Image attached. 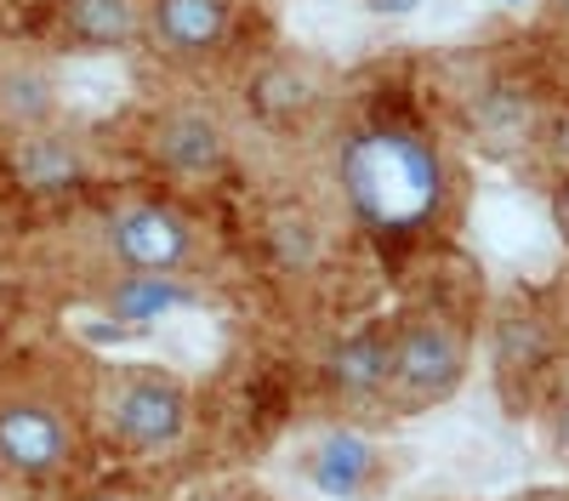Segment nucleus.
Returning a JSON list of instances; mask_svg holds the SVG:
<instances>
[{
	"instance_id": "f257e3e1",
	"label": "nucleus",
	"mask_w": 569,
	"mask_h": 501,
	"mask_svg": "<svg viewBox=\"0 0 569 501\" xmlns=\"http://www.w3.org/2000/svg\"><path fill=\"white\" fill-rule=\"evenodd\" d=\"M342 189L359 222L382 234H410L445 200V160L427 131L365 126L342 143Z\"/></svg>"
},
{
	"instance_id": "f03ea898",
	"label": "nucleus",
	"mask_w": 569,
	"mask_h": 501,
	"mask_svg": "<svg viewBox=\"0 0 569 501\" xmlns=\"http://www.w3.org/2000/svg\"><path fill=\"white\" fill-rule=\"evenodd\" d=\"M80 462V422L74 404L46 382L0 388V479L23 490H46L69 479Z\"/></svg>"
},
{
	"instance_id": "7ed1b4c3",
	"label": "nucleus",
	"mask_w": 569,
	"mask_h": 501,
	"mask_svg": "<svg viewBox=\"0 0 569 501\" xmlns=\"http://www.w3.org/2000/svg\"><path fill=\"white\" fill-rule=\"evenodd\" d=\"M98 422L120 450L160 455V450H177L188 439V428H194V399L160 364H137V371H114L103 382Z\"/></svg>"
},
{
	"instance_id": "20e7f679",
	"label": "nucleus",
	"mask_w": 569,
	"mask_h": 501,
	"mask_svg": "<svg viewBox=\"0 0 569 501\" xmlns=\"http://www.w3.org/2000/svg\"><path fill=\"white\" fill-rule=\"evenodd\" d=\"M388 353H393L388 404H399V410L445 404L467 377V331L450 313H433V308L405 313L388 331Z\"/></svg>"
},
{
	"instance_id": "39448f33",
	"label": "nucleus",
	"mask_w": 569,
	"mask_h": 501,
	"mask_svg": "<svg viewBox=\"0 0 569 501\" xmlns=\"http://www.w3.org/2000/svg\"><path fill=\"white\" fill-rule=\"evenodd\" d=\"M103 257L120 273H160L177 280L200 262V228L166 200H120L103 217Z\"/></svg>"
},
{
	"instance_id": "423d86ee",
	"label": "nucleus",
	"mask_w": 569,
	"mask_h": 501,
	"mask_svg": "<svg viewBox=\"0 0 569 501\" xmlns=\"http://www.w3.org/2000/svg\"><path fill=\"white\" fill-rule=\"evenodd\" d=\"M142 40L177 69L217 63L240 40V0H142Z\"/></svg>"
},
{
	"instance_id": "0eeeda50",
	"label": "nucleus",
	"mask_w": 569,
	"mask_h": 501,
	"mask_svg": "<svg viewBox=\"0 0 569 501\" xmlns=\"http://www.w3.org/2000/svg\"><path fill=\"white\" fill-rule=\"evenodd\" d=\"M142 154L177 182H211L233 166V137L211 109L171 103V109L142 120Z\"/></svg>"
},
{
	"instance_id": "6e6552de",
	"label": "nucleus",
	"mask_w": 569,
	"mask_h": 501,
	"mask_svg": "<svg viewBox=\"0 0 569 501\" xmlns=\"http://www.w3.org/2000/svg\"><path fill=\"white\" fill-rule=\"evenodd\" d=\"M7 171L29 200H69L91 189L98 177V154H91L74 131L63 126H40L23 137H7Z\"/></svg>"
},
{
	"instance_id": "1a4fd4ad",
	"label": "nucleus",
	"mask_w": 569,
	"mask_h": 501,
	"mask_svg": "<svg viewBox=\"0 0 569 501\" xmlns=\"http://www.w3.org/2000/svg\"><path fill=\"white\" fill-rule=\"evenodd\" d=\"M302 473H308V484L319 495H342L348 501V495H370L376 484L388 479V455L359 428H330V433H319V444H308Z\"/></svg>"
},
{
	"instance_id": "9d476101",
	"label": "nucleus",
	"mask_w": 569,
	"mask_h": 501,
	"mask_svg": "<svg viewBox=\"0 0 569 501\" xmlns=\"http://www.w3.org/2000/svg\"><path fill=\"white\" fill-rule=\"evenodd\" d=\"M552 342H558L552 313H541L536 302H507L496 313V388L518 399L530 382H541L552 364Z\"/></svg>"
},
{
	"instance_id": "9b49d317",
	"label": "nucleus",
	"mask_w": 569,
	"mask_h": 501,
	"mask_svg": "<svg viewBox=\"0 0 569 501\" xmlns=\"http://www.w3.org/2000/svg\"><path fill=\"white\" fill-rule=\"evenodd\" d=\"M388 331H348L337 348L325 353V382L342 404H382L388 399Z\"/></svg>"
},
{
	"instance_id": "f8f14e48",
	"label": "nucleus",
	"mask_w": 569,
	"mask_h": 501,
	"mask_svg": "<svg viewBox=\"0 0 569 501\" xmlns=\"http://www.w3.org/2000/svg\"><path fill=\"white\" fill-rule=\"evenodd\" d=\"M0 126L7 137L40 131V126H58V69L40 63V58H0Z\"/></svg>"
},
{
	"instance_id": "ddd939ff",
	"label": "nucleus",
	"mask_w": 569,
	"mask_h": 501,
	"mask_svg": "<svg viewBox=\"0 0 569 501\" xmlns=\"http://www.w3.org/2000/svg\"><path fill=\"white\" fill-rule=\"evenodd\" d=\"M58 23L74 46L126 52L131 40H142V0H58Z\"/></svg>"
},
{
	"instance_id": "4468645a",
	"label": "nucleus",
	"mask_w": 569,
	"mask_h": 501,
	"mask_svg": "<svg viewBox=\"0 0 569 501\" xmlns=\"http://www.w3.org/2000/svg\"><path fill=\"white\" fill-rule=\"evenodd\" d=\"M114 313L120 319H137V325H149V319L171 313L188 302V291L177 280H160V273H120V285H114Z\"/></svg>"
},
{
	"instance_id": "2eb2a0df",
	"label": "nucleus",
	"mask_w": 569,
	"mask_h": 501,
	"mask_svg": "<svg viewBox=\"0 0 569 501\" xmlns=\"http://www.w3.org/2000/svg\"><path fill=\"white\" fill-rule=\"evenodd\" d=\"M251 98H257V109H262V114H273V120H291V114L313 109L319 91H313V80H308L297 63H279V69H262V74H257Z\"/></svg>"
},
{
	"instance_id": "dca6fc26",
	"label": "nucleus",
	"mask_w": 569,
	"mask_h": 501,
	"mask_svg": "<svg viewBox=\"0 0 569 501\" xmlns=\"http://www.w3.org/2000/svg\"><path fill=\"white\" fill-rule=\"evenodd\" d=\"M541 143H547V160H552L558 171H569V103H558V109L547 114Z\"/></svg>"
},
{
	"instance_id": "f3484780",
	"label": "nucleus",
	"mask_w": 569,
	"mask_h": 501,
	"mask_svg": "<svg viewBox=\"0 0 569 501\" xmlns=\"http://www.w3.org/2000/svg\"><path fill=\"white\" fill-rule=\"evenodd\" d=\"M547 433H552V450L569 462V393L552 399V410H547Z\"/></svg>"
},
{
	"instance_id": "a211bd4d",
	"label": "nucleus",
	"mask_w": 569,
	"mask_h": 501,
	"mask_svg": "<svg viewBox=\"0 0 569 501\" xmlns=\"http://www.w3.org/2000/svg\"><path fill=\"white\" fill-rule=\"evenodd\" d=\"M74 501H154V495L137 490V484H91V490H80Z\"/></svg>"
},
{
	"instance_id": "6ab92c4d",
	"label": "nucleus",
	"mask_w": 569,
	"mask_h": 501,
	"mask_svg": "<svg viewBox=\"0 0 569 501\" xmlns=\"http://www.w3.org/2000/svg\"><path fill=\"white\" fill-rule=\"evenodd\" d=\"M552 222H558V234L569 240V171L558 177V189H552Z\"/></svg>"
},
{
	"instance_id": "aec40b11",
	"label": "nucleus",
	"mask_w": 569,
	"mask_h": 501,
	"mask_svg": "<svg viewBox=\"0 0 569 501\" xmlns=\"http://www.w3.org/2000/svg\"><path fill=\"white\" fill-rule=\"evenodd\" d=\"M552 325H558V337H569V273H563V285H558V302H552Z\"/></svg>"
},
{
	"instance_id": "412c9836",
	"label": "nucleus",
	"mask_w": 569,
	"mask_h": 501,
	"mask_svg": "<svg viewBox=\"0 0 569 501\" xmlns=\"http://www.w3.org/2000/svg\"><path fill=\"white\" fill-rule=\"evenodd\" d=\"M182 501H240V495H228V490H194V495H182Z\"/></svg>"
},
{
	"instance_id": "4be33fe9",
	"label": "nucleus",
	"mask_w": 569,
	"mask_h": 501,
	"mask_svg": "<svg viewBox=\"0 0 569 501\" xmlns=\"http://www.w3.org/2000/svg\"><path fill=\"white\" fill-rule=\"evenodd\" d=\"M547 12H552V18H558V23L569 29V0H547Z\"/></svg>"
},
{
	"instance_id": "5701e85b",
	"label": "nucleus",
	"mask_w": 569,
	"mask_h": 501,
	"mask_svg": "<svg viewBox=\"0 0 569 501\" xmlns=\"http://www.w3.org/2000/svg\"><path fill=\"white\" fill-rule=\"evenodd\" d=\"M536 501H569V495H536Z\"/></svg>"
}]
</instances>
